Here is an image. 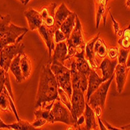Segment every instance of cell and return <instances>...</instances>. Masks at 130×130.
Instances as JSON below:
<instances>
[{"mask_svg":"<svg viewBox=\"0 0 130 130\" xmlns=\"http://www.w3.org/2000/svg\"><path fill=\"white\" fill-rule=\"evenodd\" d=\"M51 62L45 63L40 74L38 92L36 95L35 109L44 108L47 104L55 100H60L58 94L59 85L54 74L50 68Z\"/></svg>","mask_w":130,"mask_h":130,"instance_id":"6da1fadb","label":"cell"},{"mask_svg":"<svg viewBox=\"0 0 130 130\" xmlns=\"http://www.w3.org/2000/svg\"><path fill=\"white\" fill-rule=\"evenodd\" d=\"M114 78L115 75L104 83H102L100 87L90 96V98L87 102V104L93 110L96 117H100L102 113H103L105 107L107 92Z\"/></svg>","mask_w":130,"mask_h":130,"instance_id":"7a4b0ae2","label":"cell"},{"mask_svg":"<svg viewBox=\"0 0 130 130\" xmlns=\"http://www.w3.org/2000/svg\"><path fill=\"white\" fill-rule=\"evenodd\" d=\"M50 68L55 77L57 78L59 86L67 92L69 98L72 95V86L71 71L63 63L59 61H53L50 64Z\"/></svg>","mask_w":130,"mask_h":130,"instance_id":"3957f363","label":"cell"},{"mask_svg":"<svg viewBox=\"0 0 130 130\" xmlns=\"http://www.w3.org/2000/svg\"><path fill=\"white\" fill-rule=\"evenodd\" d=\"M67 44L68 48V53L67 60L73 58L76 52L80 49H85L86 42L84 40V37L82 34V24L78 16L75 18V26L69 37L67 39Z\"/></svg>","mask_w":130,"mask_h":130,"instance_id":"277c9868","label":"cell"},{"mask_svg":"<svg viewBox=\"0 0 130 130\" xmlns=\"http://www.w3.org/2000/svg\"><path fill=\"white\" fill-rule=\"evenodd\" d=\"M24 44L21 42L19 43L8 45L0 50V67L6 71H8L14 57L18 54L24 53Z\"/></svg>","mask_w":130,"mask_h":130,"instance_id":"5b68a950","label":"cell"},{"mask_svg":"<svg viewBox=\"0 0 130 130\" xmlns=\"http://www.w3.org/2000/svg\"><path fill=\"white\" fill-rule=\"evenodd\" d=\"M51 113L53 116L54 122H63L68 125L76 126L70 110L61 103L60 100H55L51 109Z\"/></svg>","mask_w":130,"mask_h":130,"instance_id":"8992f818","label":"cell"},{"mask_svg":"<svg viewBox=\"0 0 130 130\" xmlns=\"http://www.w3.org/2000/svg\"><path fill=\"white\" fill-rule=\"evenodd\" d=\"M71 102V115L76 123L80 116L84 114L86 101L85 100L84 92L77 89H72ZM76 127V126H75Z\"/></svg>","mask_w":130,"mask_h":130,"instance_id":"52a82bcc","label":"cell"},{"mask_svg":"<svg viewBox=\"0 0 130 130\" xmlns=\"http://www.w3.org/2000/svg\"><path fill=\"white\" fill-rule=\"evenodd\" d=\"M68 65L69 69L71 71V86L72 89H77L82 92H86L88 88V77L84 74L79 72L76 69L75 66V60L69 59Z\"/></svg>","mask_w":130,"mask_h":130,"instance_id":"ba28073f","label":"cell"},{"mask_svg":"<svg viewBox=\"0 0 130 130\" xmlns=\"http://www.w3.org/2000/svg\"><path fill=\"white\" fill-rule=\"evenodd\" d=\"M27 27H19L10 23L6 33L0 38V48L3 49L8 45L16 43L17 39L24 34L27 32Z\"/></svg>","mask_w":130,"mask_h":130,"instance_id":"9c48e42d","label":"cell"},{"mask_svg":"<svg viewBox=\"0 0 130 130\" xmlns=\"http://www.w3.org/2000/svg\"><path fill=\"white\" fill-rule=\"evenodd\" d=\"M55 27H47L44 24L39 27V32L42 37V39L49 50V54L52 57V52L55 49V41H54V32Z\"/></svg>","mask_w":130,"mask_h":130,"instance_id":"30bf717a","label":"cell"},{"mask_svg":"<svg viewBox=\"0 0 130 130\" xmlns=\"http://www.w3.org/2000/svg\"><path fill=\"white\" fill-rule=\"evenodd\" d=\"M107 79L104 78H100L94 69H92L89 75L88 76V88L86 90V103L90 98V96L100 87V86L106 82Z\"/></svg>","mask_w":130,"mask_h":130,"instance_id":"8fae6325","label":"cell"},{"mask_svg":"<svg viewBox=\"0 0 130 130\" xmlns=\"http://www.w3.org/2000/svg\"><path fill=\"white\" fill-rule=\"evenodd\" d=\"M129 71V68H127L125 64H120L118 65L115 70V77L117 84V90L118 93H122L128 76V73Z\"/></svg>","mask_w":130,"mask_h":130,"instance_id":"7c38bea8","label":"cell"},{"mask_svg":"<svg viewBox=\"0 0 130 130\" xmlns=\"http://www.w3.org/2000/svg\"><path fill=\"white\" fill-rule=\"evenodd\" d=\"M100 37V33H98V35L96 36H95L94 38H92L91 40H89L85 46V57L86 59L87 60V61L89 62V65L91 66L92 69H96L98 68V63L96 60V55H95V52H94V45L96 43V42L97 41V39Z\"/></svg>","mask_w":130,"mask_h":130,"instance_id":"4fadbf2b","label":"cell"},{"mask_svg":"<svg viewBox=\"0 0 130 130\" xmlns=\"http://www.w3.org/2000/svg\"><path fill=\"white\" fill-rule=\"evenodd\" d=\"M24 17L28 22L29 28L31 31H34L36 29H39V27L43 24L42 18L40 15V13L35 10L34 9H28L24 11Z\"/></svg>","mask_w":130,"mask_h":130,"instance_id":"5bb4252c","label":"cell"},{"mask_svg":"<svg viewBox=\"0 0 130 130\" xmlns=\"http://www.w3.org/2000/svg\"><path fill=\"white\" fill-rule=\"evenodd\" d=\"M118 63V59L110 60V58L105 57L103 61L101 62L100 65L98 67L99 69L101 70L103 78L108 80L110 78L112 77L115 75V68Z\"/></svg>","mask_w":130,"mask_h":130,"instance_id":"9a60e30c","label":"cell"},{"mask_svg":"<svg viewBox=\"0 0 130 130\" xmlns=\"http://www.w3.org/2000/svg\"><path fill=\"white\" fill-rule=\"evenodd\" d=\"M68 53V48L66 41L57 43L55 45V49L53 50L52 60L59 61L64 64V62L67 60Z\"/></svg>","mask_w":130,"mask_h":130,"instance_id":"2e32d148","label":"cell"},{"mask_svg":"<svg viewBox=\"0 0 130 130\" xmlns=\"http://www.w3.org/2000/svg\"><path fill=\"white\" fill-rule=\"evenodd\" d=\"M72 13H73V12H71L68 10V8L66 6V5H65L63 3H61V5L59 6L57 10L55 13V28H56V30L60 29V27L61 26V24Z\"/></svg>","mask_w":130,"mask_h":130,"instance_id":"e0dca14e","label":"cell"},{"mask_svg":"<svg viewBox=\"0 0 130 130\" xmlns=\"http://www.w3.org/2000/svg\"><path fill=\"white\" fill-rule=\"evenodd\" d=\"M84 116H85V126L82 128L83 130H91L92 128H97L95 113L92 108L87 103L86 104Z\"/></svg>","mask_w":130,"mask_h":130,"instance_id":"ac0fdd59","label":"cell"},{"mask_svg":"<svg viewBox=\"0 0 130 130\" xmlns=\"http://www.w3.org/2000/svg\"><path fill=\"white\" fill-rule=\"evenodd\" d=\"M77 15L75 13H73L72 14H71L65 21L61 24V26L60 27V31L65 35L67 39H69V37L74 29V27L75 26V18H76Z\"/></svg>","mask_w":130,"mask_h":130,"instance_id":"d6986e66","label":"cell"},{"mask_svg":"<svg viewBox=\"0 0 130 130\" xmlns=\"http://www.w3.org/2000/svg\"><path fill=\"white\" fill-rule=\"evenodd\" d=\"M21 54H18L16 57L12 60L10 66V70L13 73V75L16 78L17 82H21L24 80V78L22 75V71L21 68Z\"/></svg>","mask_w":130,"mask_h":130,"instance_id":"ffe728a7","label":"cell"},{"mask_svg":"<svg viewBox=\"0 0 130 130\" xmlns=\"http://www.w3.org/2000/svg\"><path fill=\"white\" fill-rule=\"evenodd\" d=\"M21 68L22 71V75L24 78V79L27 78L31 72V63L30 60V58L24 53L21 54Z\"/></svg>","mask_w":130,"mask_h":130,"instance_id":"44dd1931","label":"cell"},{"mask_svg":"<svg viewBox=\"0 0 130 130\" xmlns=\"http://www.w3.org/2000/svg\"><path fill=\"white\" fill-rule=\"evenodd\" d=\"M107 45L104 42V41L103 39H98L97 41L96 42L95 45H94V52H95V55L100 58H105L106 56L107 55Z\"/></svg>","mask_w":130,"mask_h":130,"instance_id":"7402d4cb","label":"cell"},{"mask_svg":"<svg viewBox=\"0 0 130 130\" xmlns=\"http://www.w3.org/2000/svg\"><path fill=\"white\" fill-rule=\"evenodd\" d=\"M107 0H98V10L96 12V28L100 25L101 18L104 16V24L106 22V16H107Z\"/></svg>","mask_w":130,"mask_h":130,"instance_id":"603a6c76","label":"cell"},{"mask_svg":"<svg viewBox=\"0 0 130 130\" xmlns=\"http://www.w3.org/2000/svg\"><path fill=\"white\" fill-rule=\"evenodd\" d=\"M10 127L13 130H41L38 128H35L28 122L24 120H20L16 123L10 124Z\"/></svg>","mask_w":130,"mask_h":130,"instance_id":"cb8c5ba5","label":"cell"},{"mask_svg":"<svg viewBox=\"0 0 130 130\" xmlns=\"http://www.w3.org/2000/svg\"><path fill=\"white\" fill-rule=\"evenodd\" d=\"M11 23V17L10 14L2 15L0 17V38L6 33Z\"/></svg>","mask_w":130,"mask_h":130,"instance_id":"d4e9b609","label":"cell"},{"mask_svg":"<svg viewBox=\"0 0 130 130\" xmlns=\"http://www.w3.org/2000/svg\"><path fill=\"white\" fill-rule=\"evenodd\" d=\"M58 94H59L60 100L61 101V103L66 106L71 111V102L70 100L71 99L69 98L68 95L67 94V92L59 86V88H58Z\"/></svg>","mask_w":130,"mask_h":130,"instance_id":"484cf974","label":"cell"},{"mask_svg":"<svg viewBox=\"0 0 130 130\" xmlns=\"http://www.w3.org/2000/svg\"><path fill=\"white\" fill-rule=\"evenodd\" d=\"M10 76L9 72L6 71L3 68L0 67V93H3L6 88V82L7 78Z\"/></svg>","mask_w":130,"mask_h":130,"instance_id":"4316f807","label":"cell"},{"mask_svg":"<svg viewBox=\"0 0 130 130\" xmlns=\"http://www.w3.org/2000/svg\"><path fill=\"white\" fill-rule=\"evenodd\" d=\"M128 53H129V50H126V49H124L122 47L119 48L118 56V63H120V64H125L126 63Z\"/></svg>","mask_w":130,"mask_h":130,"instance_id":"83f0119b","label":"cell"},{"mask_svg":"<svg viewBox=\"0 0 130 130\" xmlns=\"http://www.w3.org/2000/svg\"><path fill=\"white\" fill-rule=\"evenodd\" d=\"M54 41L55 43H59L61 42L67 41V38L65 35L60 31V29H57L55 30L54 32Z\"/></svg>","mask_w":130,"mask_h":130,"instance_id":"f1b7e54d","label":"cell"},{"mask_svg":"<svg viewBox=\"0 0 130 130\" xmlns=\"http://www.w3.org/2000/svg\"><path fill=\"white\" fill-rule=\"evenodd\" d=\"M118 51L119 48L118 47H110L107 50V55L110 60H115L118 59Z\"/></svg>","mask_w":130,"mask_h":130,"instance_id":"f546056e","label":"cell"},{"mask_svg":"<svg viewBox=\"0 0 130 130\" xmlns=\"http://www.w3.org/2000/svg\"><path fill=\"white\" fill-rule=\"evenodd\" d=\"M120 39H122L127 42H130V24L128 25V27H126V28L124 30L122 35L120 37Z\"/></svg>","mask_w":130,"mask_h":130,"instance_id":"4dcf8cb0","label":"cell"},{"mask_svg":"<svg viewBox=\"0 0 130 130\" xmlns=\"http://www.w3.org/2000/svg\"><path fill=\"white\" fill-rule=\"evenodd\" d=\"M110 17H111V19H112V21H113V24H114V27H115V33L117 34V35L118 36H119V37H121L122 35V33H123V31L120 29V27H119V24H118V23L114 19V17H113V16L110 14Z\"/></svg>","mask_w":130,"mask_h":130,"instance_id":"1f68e13d","label":"cell"},{"mask_svg":"<svg viewBox=\"0 0 130 130\" xmlns=\"http://www.w3.org/2000/svg\"><path fill=\"white\" fill-rule=\"evenodd\" d=\"M47 123L45 120L42 119V118H35V120L34 121V122L31 124L35 128H39L42 127V125H44L45 124Z\"/></svg>","mask_w":130,"mask_h":130,"instance_id":"d6a6232c","label":"cell"},{"mask_svg":"<svg viewBox=\"0 0 130 130\" xmlns=\"http://www.w3.org/2000/svg\"><path fill=\"white\" fill-rule=\"evenodd\" d=\"M104 125H106V127L107 128L108 130H126L125 126L121 127V128H115V127H113L111 125H110V124L107 122V121H104Z\"/></svg>","mask_w":130,"mask_h":130,"instance_id":"836d02e7","label":"cell"},{"mask_svg":"<svg viewBox=\"0 0 130 130\" xmlns=\"http://www.w3.org/2000/svg\"><path fill=\"white\" fill-rule=\"evenodd\" d=\"M96 118H97V122H98V125L100 127V130H108L106 125H104V122H102L100 117H96Z\"/></svg>","mask_w":130,"mask_h":130,"instance_id":"e575fe53","label":"cell"},{"mask_svg":"<svg viewBox=\"0 0 130 130\" xmlns=\"http://www.w3.org/2000/svg\"><path fill=\"white\" fill-rule=\"evenodd\" d=\"M1 128H9L10 129V125H7V124H5L3 120L0 118V129Z\"/></svg>","mask_w":130,"mask_h":130,"instance_id":"d590c367","label":"cell"},{"mask_svg":"<svg viewBox=\"0 0 130 130\" xmlns=\"http://www.w3.org/2000/svg\"><path fill=\"white\" fill-rule=\"evenodd\" d=\"M126 67L127 68H130V50H129V53H128V59H127V61H126Z\"/></svg>","mask_w":130,"mask_h":130,"instance_id":"8d00e7d4","label":"cell"},{"mask_svg":"<svg viewBox=\"0 0 130 130\" xmlns=\"http://www.w3.org/2000/svg\"><path fill=\"white\" fill-rule=\"evenodd\" d=\"M67 130H76V128L74 125H69V127L68 128Z\"/></svg>","mask_w":130,"mask_h":130,"instance_id":"74e56055","label":"cell"},{"mask_svg":"<svg viewBox=\"0 0 130 130\" xmlns=\"http://www.w3.org/2000/svg\"><path fill=\"white\" fill-rule=\"evenodd\" d=\"M126 6H130V0H127V2H126Z\"/></svg>","mask_w":130,"mask_h":130,"instance_id":"f35d334b","label":"cell"},{"mask_svg":"<svg viewBox=\"0 0 130 130\" xmlns=\"http://www.w3.org/2000/svg\"><path fill=\"white\" fill-rule=\"evenodd\" d=\"M29 1H30V0H24V5H27V3H29Z\"/></svg>","mask_w":130,"mask_h":130,"instance_id":"ab89813d","label":"cell"},{"mask_svg":"<svg viewBox=\"0 0 130 130\" xmlns=\"http://www.w3.org/2000/svg\"><path fill=\"white\" fill-rule=\"evenodd\" d=\"M125 128H126V130H130V125H125Z\"/></svg>","mask_w":130,"mask_h":130,"instance_id":"60d3db41","label":"cell"},{"mask_svg":"<svg viewBox=\"0 0 130 130\" xmlns=\"http://www.w3.org/2000/svg\"><path fill=\"white\" fill-rule=\"evenodd\" d=\"M19 1H21V3H22L23 4L24 3V0H19Z\"/></svg>","mask_w":130,"mask_h":130,"instance_id":"b9f144b4","label":"cell"},{"mask_svg":"<svg viewBox=\"0 0 130 130\" xmlns=\"http://www.w3.org/2000/svg\"><path fill=\"white\" fill-rule=\"evenodd\" d=\"M91 130H97V129H96V128H92Z\"/></svg>","mask_w":130,"mask_h":130,"instance_id":"7bdbcfd3","label":"cell"},{"mask_svg":"<svg viewBox=\"0 0 130 130\" xmlns=\"http://www.w3.org/2000/svg\"><path fill=\"white\" fill-rule=\"evenodd\" d=\"M2 17V15H0V17Z\"/></svg>","mask_w":130,"mask_h":130,"instance_id":"ee69618b","label":"cell"},{"mask_svg":"<svg viewBox=\"0 0 130 130\" xmlns=\"http://www.w3.org/2000/svg\"><path fill=\"white\" fill-rule=\"evenodd\" d=\"M0 50H1V48H0Z\"/></svg>","mask_w":130,"mask_h":130,"instance_id":"f6af8a7d","label":"cell"}]
</instances>
